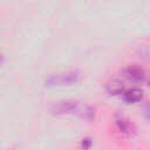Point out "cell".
<instances>
[{
    "mask_svg": "<svg viewBox=\"0 0 150 150\" xmlns=\"http://www.w3.org/2000/svg\"><path fill=\"white\" fill-rule=\"evenodd\" d=\"M2 62H4V55L0 54V63H2Z\"/></svg>",
    "mask_w": 150,
    "mask_h": 150,
    "instance_id": "7",
    "label": "cell"
},
{
    "mask_svg": "<svg viewBox=\"0 0 150 150\" xmlns=\"http://www.w3.org/2000/svg\"><path fill=\"white\" fill-rule=\"evenodd\" d=\"M116 125H117V128H118V130L121 132H125V134H129L130 130L132 129V124L128 120H125V118L117 120L116 121Z\"/></svg>",
    "mask_w": 150,
    "mask_h": 150,
    "instance_id": "5",
    "label": "cell"
},
{
    "mask_svg": "<svg viewBox=\"0 0 150 150\" xmlns=\"http://www.w3.org/2000/svg\"><path fill=\"white\" fill-rule=\"evenodd\" d=\"M91 141H90V138H83L82 139V146L83 148H90L91 146Z\"/></svg>",
    "mask_w": 150,
    "mask_h": 150,
    "instance_id": "6",
    "label": "cell"
},
{
    "mask_svg": "<svg viewBox=\"0 0 150 150\" xmlns=\"http://www.w3.org/2000/svg\"><path fill=\"white\" fill-rule=\"evenodd\" d=\"M148 84H149V86H150V79H149V81H148Z\"/></svg>",
    "mask_w": 150,
    "mask_h": 150,
    "instance_id": "8",
    "label": "cell"
},
{
    "mask_svg": "<svg viewBox=\"0 0 150 150\" xmlns=\"http://www.w3.org/2000/svg\"><path fill=\"white\" fill-rule=\"evenodd\" d=\"M123 73H124V76L128 80L134 81V82H141L145 77L144 71L141 68H137V67H129V68L124 69Z\"/></svg>",
    "mask_w": 150,
    "mask_h": 150,
    "instance_id": "3",
    "label": "cell"
},
{
    "mask_svg": "<svg viewBox=\"0 0 150 150\" xmlns=\"http://www.w3.org/2000/svg\"><path fill=\"white\" fill-rule=\"evenodd\" d=\"M83 107L80 105L77 101H60L55 103L50 111L55 115H66V114H80Z\"/></svg>",
    "mask_w": 150,
    "mask_h": 150,
    "instance_id": "1",
    "label": "cell"
},
{
    "mask_svg": "<svg viewBox=\"0 0 150 150\" xmlns=\"http://www.w3.org/2000/svg\"><path fill=\"white\" fill-rule=\"evenodd\" d=\"M80 81V74L77 71H69L62 75H52L46 80L47 86H70Z\"/></svg>",
    "mask_w": 150,
    "mask_h": 150,
    "instance_id": "2",
    "label": "cell"
},
{
    "mask_svg": "<svg viewBox=\"0 0 150 150\" xmlns=\"http://www.w3.org/2000/svg\"><path fill=\"white\" fill-rule=\"evenodd\" d=\"M143 97V93L139 89H129L123 93V100L127 103H136L139 102Z\"/></svg>",
    "mask_w": 150,
    "mask_h": 150,
    "instance_id": "4",
    "label": "cell"
}]
</instances>
